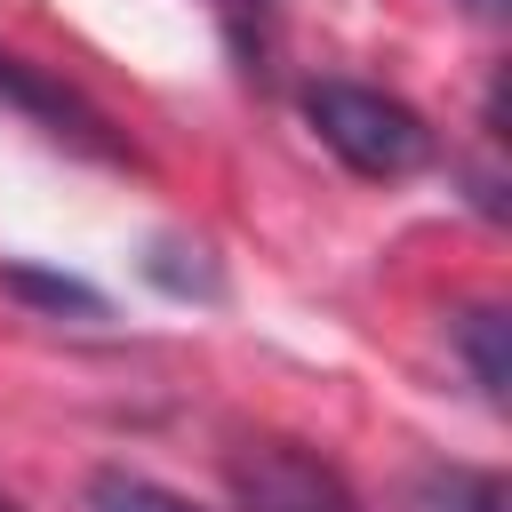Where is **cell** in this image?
<instances>
[{"instance_id":"cell-1","label":"cell","mask_w":512,"mask_h":512,"mask_svg":"<svg viewBox=\"0 0 512 512\" xmlns=\"http://www.w3.org/2000/svg\"><path fill=\"white\" fill-rule=\"evenodd\" d=\"M296 104H304L312 136H320L352 176H368V184H400V176H416V168L432 160L424 112H416L408 96H392V88H368V80H304Z\"/></svg>"},{"instance_id":"cell-2","label":"cell","mask_w":512,"mask_h":512,"mask_svg":"<svg viewBox=\"0 0 512 512\" xmlns=\"http://www.w3.org/2000/svg\"><path fill=\"white\" fill-rule=\"evenodd\" d=\"M224 480H232V504H240V512H360L352 480H344L320 448L280 440V432L240 440V448L224 456Z\"/></svg>"},{"instance_id":"cell-3","label":"cell","mask_w":512,"mask_h":512,"mask_svg":"<svg viewBox=\"0 0 512 512\" xmlns=\"http://www.w3.org/2000/svg\"><path fill=\"white\" fill-rule=\"evenodd\" d=\"M0 104H8L16 120H32L40 136H56V144L88 152V160H128V152H120V136H112V120H104L72 80H56V72L24 64L16 48H0Z\"/></svg>"},{"instance_id":"cell-4","label":"cell","mask_w":512,"mask_h":512,"mask_svg":"<svg viewBox=\"0 0 512 512\" xmlns=\"http://www.w3.org/2000/svg\"><path fill=\"white\" fill-rule=\"evenodd\" d=\"M504 312L496 304H464L456 320H448V344H456V360L472 368V384H480V400L488 408H504V392H512V360H504Z\"/></svg>"},{"instance_id":"cell-5","label":"cell","mask_w":512,"mask_h":512,"mask_svg":"<svg viewBox=\"0 0 512 512\" xmlns=\"http://www.w3.org/2000/svg\"><path fill=\"white\" fill-rule=\"evenodd\" d=\"M208 16H216V32H224L232 64H240L248 80H264L272 56H280V16H288V0H208Z\"/></svg>"},{"instance_id":"cell-6","label":"cell","mask_w":512,"mask_h":512,"mask_svg":"<svg viewBox=\"0 0 512 512\" xmlns=\"http://www.w3.org/2000/svg\"><path fill=\"white\" fill-rule=\"evenodd\" d=\"M408 512H512V496L480 464H432V472H416Z\"/></svg>"},{"instance_id":"cell-7","label":"cell","mask_w":512,"mask_h":512,"mask_svg":"<svg viewBox=\"0 0 512 512\" xmlns=\"http://www.w3.org/2000/svg\"><path fill=\"white\" fill-rule=\"evenodd\" d=\"M144 280L168 288V296H192V304H216V296H224V272H216V256H208L200 240H152Z\"/></svg>"},{"instance_id":"cell-8","label":"cell","mask_w":512,"mask_h":512,"mask_svg":"<svg viewBox=\"0 0 512 512\" xmlns=\"http://www.w3.org/2000/svg\"><path fill=\"white\" fill-rule=\"evenodd\" d=\"M88 512H200L184 488L152 480V472H128V464H104L88 472Z\"/></svg>"},{"instance_id":"cell-9","label":"cell","mask_w":512,"mask_h":512,"mask_svg":"<svg viewBox=\"0 0 512 512\" xmlns=\"http://www.w3.org/2000/svg\"><path fill=\"white\" fill-rule=\"evenodd\" d=\"M0 280H8V296H24V304H40V312H80V320H104V296H96L88 280H72V272H40V264H8Z\"/></svg>"},{"instance_id":"cell-10","label":"cell","mask_w":512,"mask_h":512,"mask_svg":"<svg viewBox=\"0 0 512 512\" xmlns=\"http://www.w3.org/2000/svg\"><path fill=\"white\" fill-rule=\"evenodd\" d=\"M464 8H472V16H504V0H464Z\"/></svg>"},{"instance_id":"cell-11","label":"cell","mask_w":512,"mask_h":512,"mask_svg":"<svg viewBox=\"0 0 512 512\" xmlns=\"http://www.w3.org/2000/svg\"><path fill=\"white\" fill-rule=\"evenodd\" d=\"M0 512H16V496H0Z\"/></svg>"}]
</instances>
